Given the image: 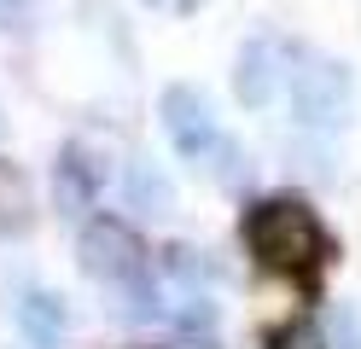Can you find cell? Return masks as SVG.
Listing matches in <instances>:
<instances>
[{"mask_svg":"<svg viewBox=\"0 0 361 349\" xmlns=\"http://www.w3.org/2000/svg\"><path fill=\"white\" fill-rule=\"evenodd\" d=\"M157 116H164V134H169V146L187 157V163H198V169H216L228 186H239L245 180V152L233 146L228 134H221V123H216V111H210V99L198 87H187V82H175V87H164V99H157Z\"/></svg>","mask_w":361,"mask_h":349,"instance_id":"cell-1","label":"cell"},{"mask_svg":"<svg viewBox=\"0 0 361 349\" xmlns=\"http://www.w3.org/2000/svg\"><path fill=\"white\" fill-rule=\"evenodd\" d=\"M245 245L274 274H309L326 256V233L314 221V209H303L298 198H268L245 216Z\"/></svg>","mask_w":361,"mask_h":349,"instance_id":"cell-2","label":"cell"},{"mask_svg":"<svg viewBox=\"0 0 361 349\" xmlns=\"http://www.w3.org/2000/svg\"><path fill=\"white\" fill-rule=\"evenodd\" d=\"M350 105H355V87H350V70L338 59L309 53L298 59V76H291V111L309 134H332L350 123Z\"/></svg>","mask_w":361,"mask_h":349,"instance_id":"cell-3","label":"cell"},{"mask_svg":"<svg viewBox=\"0 0 361 349\" xmlns=\"http://www.w3.org/2000/svg\"><path fill=\"white\" fill-rule=\"evenodd\" d=\"M291 76H298V53H291V41L280 35H251L239 47V64H233V93L245 111H268L280 99V93L291 87Z\"/></svg>","mask_w":361,"mask_h":349,"instance_id":"cell-4","label":"cell"},{"mask_svg":"<svg viewBox=\"0 0 361 349\" xmlns=\"http://www.w3.org/2000/svg\"><path fill=\"white\" fill-rule=\"evenodd\" d=\"M152 297H157V314L175 320V326H192L204 332L216 320V302H210V286H204V268L192 262V250H169L164 268L152 279Z\"/></svg>","mask_w":361,"mask_h":349,"instance_id":"cell-5","label":"cell"},{"mask_svg":"<svg viewBox=\"0 0 361 349\" xmlns=\"http://www.w3.org/2000/svg\"><path fill=\"white\" fill-rule=\"evenodd\" d=\"M82 274L99 279V286H134V279H146V250L140 239L123 227V221H87L82 227Z\"/></svg>","mask_w":361,"mask_h":349,"instance_id":"cell-6","label":"cell"},{"mask_svg":"<svg viewBox=\"0 0 361 349\" xmlns=\"http://www.w3.org/2000/svg\"><path fill=\"white\" fill-rule=\"evenodd\" d=\"M117 192H123V204L134 209V216H146V221H164L169 209H175V186H169V175L157 169L152 157H128L123 163Z\"/></svg>","mask_w":361,"mask_h":349,"instance_id":"cell-7","label":"cell"},{"mask_svg":"<svg viewBox=\"0 0 361 349\" xmlns=\"http://www.w3.org/2000/svg\"><path fill=\"white\" fill-rule=\"evenodd\" d=\"M64 326H71V309L53 291H24L18 297V332H24L30 349H59Z\"/></svg>","mask_w":361,"mask_h":349,"instance_id":"cell-8","label":"cell"},{"mask_svg":"<svg viewBox=\"0 0 361 349\" xmlns=\"http://www.w3.org/2000/svg\"><path fill=\"white\" fill-rule=\"evenodd\" d=\"M87 204H94V163L82 152H64L59 157V209L64 216H82Z\"/></svg>","mask_w":361,"mask_h":349,"instance_id":"cell-9","label":"cell"},{"mask_svg":"<svg viewBox=\"0 0 361 349\" xmlns=\"http://www.w3.org/2000/svg\"><path fill=\"white\" fill-rule=\"evenodd\" d=\"M30 227V180L18 163L0 157V233H24Z\"/></svg>","mask_w":361,"mask_h":349,"instance_id":"cell-10","label":"cell"},{"mask_svg":"<svg viewBox=\"0 0 361 349\" xmlns=\"http://www.w3.org/2000/svg\"><path fill=\"white\" fill-rule=\"evenodd\" d=\"M332 343L338 349H361V309H355V302L332 314Z\"/></svg>","mask_w":361,"mask_h":349,"instance_id":"cell-11","label":"cell"},{"mask_svg":"<svg viewBox=\"0 0 361 349\" xmlns=\"http://www.w3.org/2000/svg\"><path fill=\"white\" fill-rule=\"evenodd\" d=\"M268 349H321V338H314L309 326H286V332H274Z\"/></svg>","mask_w":361,"mask_h":349,"instance_id":"cell-12","label":"cell"},{"mask_svg":"<svg viewBox=\"0 0 361 349\" xmlns=\"http://www.w3.org/2000/svg\"><path fill=\"white\" fill-rule=\"evenodd\" d=\"M146 6H187V0H146Z\"/></svg>","mask_w":361,"mask_h":349,"instance_id":"cell-13","label":"cell"},{"mask_svg":"<svg viewBox=\"0 0 361 349\" xmlns=\"http://www.w3.org/2000/svg\"><path fill=\"white\" fill-rule=\"evenodd\" d=\"M0 134H6V116H0Z\"/></svg>","mask_w":361,"mask_h":349,"instance_id":"cell-14","label":"cell"},{"mask_svg":"<svg viewBox=\"0 0 361 349\" xmlns=\"http://www.w3.org/2000/svg\"><path fill=\"white\" fill-rule=\"evenodd\" d=\"M187 349H204V343H187Z\"/></svg>","mask_w":361,"mask_h":349,"instance_id":"cell-15","label":"cell"}]
</instances>
